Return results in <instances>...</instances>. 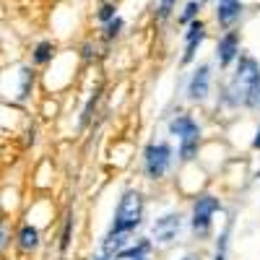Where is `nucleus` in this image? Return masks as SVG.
<instances>
[{
  "mask_svg": "<svg viewBox=\"0 0 260 260\" xmlns=\"http://www.w3.org/2000/svg\"><path fill=\"white\" fill-rule=\"evenodd\" d=\"M175 3H177V0H161V3H159V18H167L172 13V8H175Z\"/></svg>",
  "mask_w": 260,
  "mask_h": 260,
  "instance_id": "nucleus-21",
  "label": "nucleus"
},
{
  "mask_svg": "<svg viewBox=\"0 0 260 260\" xmlns=\"http://www.w3.org/2000/svg\"><path fill=\"white\" fill-rule=\"evenodd\" d=\"M34 86V71L31 68H21V86H18V102H26Z\"/></svg>",
  "mask_w": 260,
  "mask_h": 260,
  "instance_id": "nucleus-15",
  "label": "nucleus"
},
{
  "mask_svg": "<svg viewBox=\"0 0 260 260\" xmlns=\"http://www.w3.org/2000/svg\"><path fill=\"white\" fill-rule=\"evenodd\" d=\"M211 91V68L208 65H201L187 81V96L190 102H203Z\"/></svg>",
  "mask_w": 260,
  "mask_h": 260,
  "instance_id": "nucleus-7",
  "label": "nucleus"
},
{
  "mask_svg": "<svg viewBox=\"0 0 260 260\" xmlns=\"http://www.w3.org/2000/svg\"><path fill=\"white\" fill-rule=\"evenodd\" d=\"M112 18H115V6L102 3V8H99V21H112Z\"/></svg>",
  "mask_w": 260,
  "mask_h": 260,
  "instance_id": "nucleus-20",
  "label": "nucleus"
},
{
  "mask_svg": "<svg viewBox=\"0 0 260 260\" xmlns=\"http://www.w3.org/2000/svg\"><path fill=\"white\" fill-rule=\"evenodd\" d=\"M206 39V26L203 21H190V29L185 34V55H182V62H190L195 57V52H198L201 42Z\"/></svg>",
  "mask_w": 260,
  "mask_h": 260,
  "instance_id": "nucleus-9",
  "label": "nucleus"
},
{
  "mask_svg": "<svg viewBox=\"0 0 260 260\" xmlns=\"http://www.w3.org/2000/svg\"><path fill=\"white\" fill-rule=\"evenodd\" d=\"M148 252H151V242L138 240V245H133V247H122L115 255V260H141V257H148Z\"/></svg>",
  "mask_w": 260,
  "mask_h": 260,
  "instance_id": "nucleus-12",
  "label": "nucleus"
},
{
  "mask_svg": "<svg viewBox=\"0 0 260 260\" xmlns=\"http://www.w3.org/2000/svg\"><path fill=\"white\" fill-rule=\"evenodd\" d=\"M141 221H143V198H141V192L138 190H125L120 203H117L112 226H110V232H107L104 242H102V250L107 255H117L130 242V234L141 226Z\"/></svg>",
  "mask_w": 260,
  "mask_h": 260,
  "instance_id": "nucleus-1",
  "label": "nucleus"
},
{
  "mask_svg": "<svg viewBox=\"0 0 260 260\" xmlns=\"http://www.w3.org/2000/svg\"><path fill=\"white\" fill-rule=\"evenodd\" d=\"M120 29H122V21H120V18L115 16L112 21H107V29H104V37H107V39H112V37H117V34H120Z\"/></svg>",
  "mask_w": 260,
  "mask_h": 260,
  "instance_id": "nucleus-19",
  "label": "nucleus"
},
{
  "mask_svg": "<svg viewBox=\"0 0 260 260\" xmlns=\"http://www.w3.org/2000/svg\"><path fill=\"white\" fill-rule=\"evenodd\" d=\"M237 55H240V34H237V31H226V34L219 39V47H216V57H219V62L226 68V65H229Z\"/></svg>",
  "mask_w": 260,
  "mask_h": 260,
  "instance_id": "nucleus-10",
  "label": "nucleus"
},
{
  "mask_svg": "<svg viewBox=\"0 0 260 260\" xmlns=\"http://www.w3.org/2000/svg\"><path fill=\"white\" fill-rule=\"evenodd\" d=\"M180 229H182V216L177 211H169L151 224V237H154L159 245H172L177 240Z\"/></svg>",
  "mask_w": 260,
  "mask_h": 260,
  "instance_id": "nucleus-6",
  "label": "nucleus"
},
{
  "mask_svg": "<svg viewBox=\"0 0 260 260\" xmlns=\"http://www.w3.org/2000/svg\"><path fill=\"white\" fill-rule=\"evenodd\" d=\"M226 245H229V226L219 234V245H216L213 260H226Z\"/></svg>",
  "mask_w": 260,
  "mask_h": 260,
  "instance_id": "nucleus-17",
  "label": "nucleus"
},
{
  "mask_svg": "<svg viewBox=\"0 0 260 260\" xmlns=\"http://www.w3.org/2000/svg\"><path fill=\"white\" fill-rule=\"evenodd\" d=\"M141 260H148V257H141Z\"/></svg>",
  "mask_w": 260,
  "mask_h": 260,
  "instance_id": "nucleus-25",
  "label": "nucleus"
},
{
  "mask_svg": "<svg viewBox=\"0 0 260 260\" xmlns=\"http://www.w3.org/2000/svg\"><path fill=\"white\" fill-rule=\"evenodd\" d=\"M13 245L18 247V252H24V255L37 252L39 245H42V234H39V229L34 224H21V229L13 234Z\"/></svg>",
  "mask_w": 260,
  "mask_h": 260,
  "instance_id": "nucleus-8",
  "label": "nucleus"
},
{
  "mask_svg": "<svg viewBox=\"0 0 260 260\" xmlns=\"http://www.w3.org/2000/svg\"><path fill=\"white\" fill-rule=\"evenodd\" d=\"M55 57V45L52 42H39V45L34 47V52H31V60H34V65H47L50 60Z\"/></svg>",
  "mask_w": 260,
  "mask_h": 260,
  "instance_id": "nucleus-14",
  "label": "nucleus"
},
{
  "mask_svg": "<svg viewBox=\"0 0 260 260\" xmlns=\"http://www.w3.org/2000/svg\"><path fill=\"white\" fill-rule=\"evenodd\" d=\"M240 16H242V0H219L216 21H219L221 26H232Z\"/></svg>",
  "mask_w": 260,
  "mask_h": 260,
  "instance_id": "nucleus-11",
  "label": "nucleus"
},
{
  "mask_svg": "<svg viewBox=\"0 0 260 260\" xmlns=\"http://www.w3.org/2000/svg\"><path fill=\"white\" fill-rule=\"evenodd\" d=\"M221 211V201L216 195H201L198 201L192 203V219L190 226L192 232L198 234V240H206L211 234V221H213V213Z\"/></svg>",
  "mask_w": 260,
  "mask_h": 260,
  "instance_id": "nucleus-4",
  "label": "nucleus"
},
{
  "mask_svg": "<svg viewBox=\"0 0 260 260\" xmlns=\"http://www.w3.org/2000/svg\"><path fill=\"white\" fill-rule=\"evenodd\" d=\"M252 148H257V151H260V127L255 130V138H252Z\"/></svg>",
  "mask_w": 260,
  "mask_h": 260,
  "instance_id": "nucleus-22",
  "label": "nucleus"
},
{
  "mask_svg": "<svg viewBox=\"0 0 260 260\" xmlns=\"http://www.w3.org/2000/svg\"><path fill=\"white\" fill-rule=\"evenodd\" d=\"M198 11H201V3H198V0H190V3L185 6V11H182V16H180V21H182V24H190V21L198 16Z\"/></svg>",
  "mask_w": 260,
  "mask_h": 260,
  "instance_id": "nucleus-18",
  "label": "nucleus"
},
{
  "mask_svg": "<svg viewBox=\"0 0 260 260\" xmlns=\"http://www.w3.org/2000/svg\"><path fill=\"white\" fill-rule=\"evenodd\" d=\"M71 232H73V216L65 219V226H62V234H60V252H68V247H71Z\"/></svg>",
  "mask_w": 260,
  "mask_h": 260,
  "instance_id": "nucleus-16",
  "label": "nucleus"
},
{
  "mask_svg": "<svg viewBox=\"0 0 260 260\" xmlns=\"http://www.w3.org/2000/svg\"><path fill=\"white\" fill-rule=\"evenodd\" d=\"M257 107H260V102H257Z\"/></svg>",
  "mask_w": 260,
  "mask_h": 260,
  "instance_id": "nucleus-26",
  "label": "nucleus"
},
{
  "mask_svg": "<svg viewBox=\"0 0 260 260\" xmlns=\"http://www.w3.org/2000/svg\"><path fill=\"white\" fill-rule=\"evenodd\" d=\"M169 133L180 143V159L192 161L201 146V127L190 115H175L169 120Z\"/></svg>",
  "mask_w": 260,
  "mask_h": 260,
  "instance_id": "nucleus-3",
  "label": "nucleus"
},
{
  "mask_svg": "<svg viewBox=\"0 0 260 260\" xmlns=\"http://www.w3.org/2000/svg\"><path fill=\"white\" fill-rule=\"evenodd\" d=\"M13 224H11V219L8 216H0V257H3L8 250H11V245H13Z\"/></svg>",
  "mask_w": 260,
  "mask_h": 260,
  "instance_id": "nucleus-13",
  "label": "nucleus"
},
{
  "mask_svg": "<svg viewBox=\"0 0 260 260\" xmlns=\"http://www.w3.org/2000/svg\"><path fill=\"white\" fill-rule=\"evenodd\" d=\"M182 260H201V257H195V255H185Z\"/></svg>",
  "mask_w": 260,
  "mask_h": 260,
  "instance_id": "nucleus-23",
  "label": "nucleus"
},
{
  "mask_svg": "<svg viewBox=\"0 0 260 260\" xmlns=\"http://www.w3.org/2000/svg\"><path fill=\"white\" fill-rule=\"evenodd\" d=\"M260 102V62L242 55L237 71L224 89V104L229 107H257Z\"/></svg>",
  "mask_w": 260,
  "mask_h": 260,
  "instance_id": "nucleus-2",
  "label": "nucleus"
},
{
  "mask_svg": "<svg viewBox=\"0 0 260 260\" xmlns=\"http://www.w3.org/2000/svg\"><path fill=\"white\" fill-rule=\"evenodd\" d=\"M96 260H112V257H96Z\"/></svg>",
  "mask_w": 260,
  "mask_h": 260,
  "instance_id": "nucleus-24",
  "label": "nucleus"
},
{
  "mask_svg": "<svg viewBox=\"0 0 260 260\" xmlns=\"http://www.w3.org/2000/svg\"><path fill=\"white\" fill-rule=\"evenodd\" d=\"M172 167V148L169 143H148L143 151V169L148 180H161Z\"/></svg>",
  "mask_w": 260,
  "mask_h": 260,
  "instance_id": "nucleus-5",
  "label": "nucleus"
}]
</instances>
